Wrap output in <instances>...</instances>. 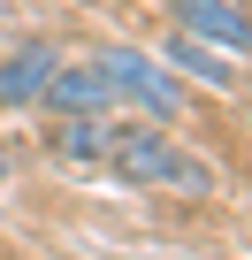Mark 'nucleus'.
Returning <instances> with one entry per match:
<instances>
[{
	"instance_id": "1",
	"label": "nucleus",
	"mask_w": 252,
	"mask_h": 260,
	"mask_svg": "<svg viewBox=\"0 0 252 260\" xmlns=\"http://www.w3.org/2000/svg\"><path fill=\"white\" fill-rule=\"evenodd\" d=\"M99 169H107L115 184H130V191H184V199H206V191H222L214 161L184 153L168 130H115Z\"/></svg>"
},
{
	"instance_id": "2",
	"label": "nucleus",
	"mask_w": 252,
	"mask_h": 260,
	"mask_svg": "<svg viewBox=\"0 0 252 260\" xmlns=\"http://www.w3.org/2000/svg\"><path fill=\"white\" fill-rule=\"evenodd\" d=\"M92 61H99V77H107L115 100H130V107H146V115H176V107H184V84L161 69V54H138V46L115 39V46H99Z\"/></svg>"
},
{
	"instance_id": "3",
	"label": "nucleus",
	"mask_w": 252,
	"mask_h": 260,
	"mask_svg": "<svg viewBox=\"0 0 252 260\" xmlns=\"http://www.w3.org/2000/svg\"><path fill=\"white\" fill-rule=\"evenodd\" d=\"M168 16H176V31H184V39L214 46L222 61H244V46H252V23H244L237 0H168Z\"/></svg>"
},
{
	"instance_id": "4",
	"label": "nucleus",
	"mask_w": 252,
	"mask_h": 260,
	"mask_svg": "<svg viewBox=\"0 0 252 260\" xmlns=\"http://www.w3.org/2000/svg\"><path fill=\"white\" fill-rule=\"evenodd\" d=\"M54 115H107L115 107V92H107V77H99V61H54V77H46V92H39Z\"/></svg>"
},
{
	"instance_id": "5",
	"label": "nucleus",
	"mask_w": 252,
	"mask_h": 260,
	"mask_svg": "<svg viewBox=\"0 0 252 260\" xmlns=\"http://www.w3.org/2000/svg\"><path fill=\"white\" fill-rule=\"evenodd\" d=\"M54 61H61V54H54L46 39H23V46L8 54V61H0V107H31V100L46 92Z\"/></svg>"
},
{
	"instance_id": "6",
	"label": "nucleus",
	"mask_w": 252,
	"mask_h": 260,
	"mask_svg": "<svg viewBox=\"0 0 252 260\" xmlns=\"http://www.w3.org/2000/svg\"><path fill=\"white\" fill-rule=\"evenodd\" d=\"M107 138H115V130H107L99 115H61V122L46 130V153L69 161V169H99V161H107Z\"/></svg>"
},
{
	"instance_id": "7",
	"label": "nucleus",
	"mask_w": 252,
	"mask_h": 260,
	"mask_svg": "<svg viewBox=\"0 0 252 260\" xmlns=\"http://www.w3.org/2000/svg\"><path fill=\"white\" fill-rule=\"evenodd\" d=\"M161 69H184V77H199V84H214V92H229V84H237V69H229V61H222L214 46L184 39V31H176V39L161 46Z\"/></svg>"
},
{
	"instance_id": "8",
	"label": "nucleus",
	"mask_w": 252,
	"mask_h": 260,
	"mask_svg": "<svg viewBox=\"0 0 252 260\" xmlns=\"http://www.w3.org/2000/svg\"><path fill=\"white\" fill-rule=\"evenodd\" d=\"M0 184H8V161H0Z\"/></svg>"
}]
</instances>
